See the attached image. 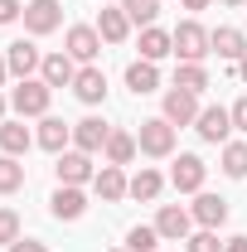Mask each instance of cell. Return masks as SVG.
<instances>
[{
	"mask_svg": "<svg viewBox=\"0 0 247 252\" xmlns=\"http://www.w3.org/2000/svg\"><path fill=\"white\" fill-rule=\"evenodd\" d=\"M175 54L185 63H204V54H214V30H204L199 20H180L175 25Z\"/></svg>",
	"mask_w": 247,
	"mask_h": 252,
	"instance_id": "obj_1",
	"label": "cell"
},
{
	"mask_svg": "<svg viewBox=\"0 0 247 252\" xmlns=\"http://www.w3.org/2000/svg\"><path fill=\"white\" fill-rule=\"evenodd\" d=\"M49 97H54V88H49L44 78H25V83L10 93V107H15L20 117H49Z\"/></svg>",
	"mask_w": 247,
	"mask_h": 252,
	"instance_id": "obj_2",
	"label": "cell"
},
{
	"mask_svg": "<svg viewBox=\"0 0 247 252\" xmlns=\"http://www.w3.org/2000/svg\"><path fill=\"white\" fill-rule=\"evenodd\" d=\"M136 146H141L146 156L165 160L170 151H175V126L165 122V117H151V122H141V131H136Z\"/></svg>",
	"mask_w": 247,
	"mask_h": 252,
	"instance_id": "obj_3",
	"label": "cell"
},
{
	"mask_svg": "<svg viewBox=\"0 0 247 252\" xmlns=\"http://www.w3.org/2000/svg\"><path fill=\"white\" fill-rule=\"evenodd\" d=\"M54 175H59V185H78V189L88 185V180H97L88 151H63V156L54 160Z\"/></svg>",
	"mask_w": 247,
	"mask_h": 252,
	"instance_id": "obj_4",
	"label": "cell"
},
{
	"mask_svg": "<svg viewBox=\"0 0 247 252\" xmlns=\"http://www.w3.org/2000/svg\"><path fill=\"white\" fill-rule=\"evenodd\" d=\"M189 228H194V214H189V209H180V204H165V209L155 214V233H160L165 243H185Z\"/></svg>",
	"mask_w": 247,
	"mask_h": 252,
	"instance_id": "obj_5",
	"label": "cell"
},
{
	"mask_svg": "<svg viewBox=\"0 0 247 252\" xmlns=\"http://www.w3.org/2000/svg\"><path fill=\"white\" fill-rule=\"evenodd\" d=\"M63 25V5L59 0H30L25 5V30L30 34H54Z\"/></svg>",
	"mask_w": 247,
	"mask_h": 252,
	"instance_id": "obj_6",
	"label": "cell"
},
{
	"mask_svg": "<svg viewBox=\"0 0 247 252\" xmlns=\"http://www.w3.org/2000/svg\"><path fill=\"white\" fill-rule=\"evenodd\" d=\"M107 136H112V126L102 122V117H83V122H73V151H107Z\"/></svg>",
	"mask_w": 247,
	"mask_h": 252,
	"instance_id": "obj_7",
	"label": "cell"
},
{
	"mask_svg": "<svg viewBox=\"0 0 247 252\" xmlns=\"http://www.w3.org/2000/svg\"><path fill=\"white\" fill-rule=\"evenodd\" d=\"M194 131H199V136H204L209 146H218V141L228 146V131H233V112H228V107H204V112H199V122H194Z\"/></svg>",
	"mask_w": 247,
	"mask_h": 252,
	"instance_id": "obj_8",
	"label": "cell"
},
{
	"mask_svg": "<svg viewBox=\"0 0 247 252\" xmlns=\"http://www.w3.org/2000/svg\"><path fill=\"white\" fill-rule=\"evenodd\" d=\"M199 112H204V107H199L194 93H185V88H170V93H165V122H170V126L199 122Z\"/></svg>",
	"mask_w": 247,
	"mask_h": 252,
	"instance_id": "obj_9",
	"label": "cell"
},
{
	"mask_svg": "<svg viewBox=\"0 0 247 252\" xmlns=\"http://www.w3.org/2000/svg\"><path fill=\"white\" fill-rule=\"evenodd\" d=\"M204 175H209V165L199 156H180L175 170H170V185L180 189V194H199V189H204Z\"/></svg>",
	"mask_w": 247,
	"mask_h": 252,
	"instance_id": "obj_10",
	"label": "cell"
},
{
	"mask_svg": "<svg viewBox=\"0 0 247 252\" xmlns=\"http://www.w3.org/2000/svg\"><path fill=\"white\" fill-rule=\"evenodd\" d=\"M49 214H54V219H83V214H88V194H83V189L78 185H59L54 189V199H49Z\"/></svg>",
	"mask_w": 247,
	"mask_h": 252,
	"instance_id": "obj_11",
	"label": "cell"
},
{
	"mask_svg": "<svg viewBox=\"0 0 247 252\" xmlns=\"http://www.w3.org/2000/svg\"><path fill=\"white\" fill-rule=\"evenodd\" d=\"M93 189H97V199H102V204H122L126 194H131V180L122 175V165H102V170H97V180H93Z\"/></svg>",
	"mask_w": 247,
	"mask_h": 252,
	"instance_id": "obj_12",
	"label": "cell"
},
{
	"mask_svg": "<svg viewBox=\"0 0 247 252\" xmlns=\"http://www.w3.org/2000/svg\"><path fill=\"white\" fill-rule=\"evenodd\" d=\"M189 214H194V223H199V228H223V223H228V199H223V194H204V189H199V199H194V209H189Z\"/></svg>",
	"mask_w": 247,
	"mask_h": 252,
	"instance_id": "obj_13",
	"label": "cell"
},
{
	"mask_svg": "<svg viewBox=\"0 0 247 252\" xmlns=\"http://www.w3.org/2000/svg\"><path fill=\"white\" fill-rule=\"evenodd\" d=\"M63 54H73L78 63H93L97 54H102V34H97V25H73L68 30V49Z\"/></svg>",
	"mask_w": 247,
	"mask_h": 252,
	"instance_id": "obj_14",
	"label": "cell"
},
{
	"mask_svg": "<svg viewBox=\"0 0 247 252\" xmlns=\"http://www.w3.org/2000/svg\"><path fill=\"white\" fill-rule=\"evenodd\" d=\"M39 78H44L49 88H73V78H78V59H73V54H49V59L39 63Z\"/></svg>",
	"mask_w": 247,
	"mask_h": 252,
	"instance_id": "obj_15",
	"label": "cell"
},
{
	"mask_svg": "<svg viewBox=\"0 0 247 252\" xmlns=\"http://www.w3.org/2000/svg\"><path fill=\"white\" fill-rule=\"evenodd\" d=\"M73 93H78V102H88V107H97L102 97H107V73L102 68H78V78H73Z\"/></svg>",
	"mask_w": 247,
	"mask_h": 252,
	"instance_id": "obj_16",
	"label": "cell"
},
{
	"mask_svg": "<svg viewBox=\"0 0 247 252\" xmlns=\"http://www.w3.org/2000/svg\"><path fill=\"white\" fill-rule=\"evenodd\" d=\"M5 63H10V73L25 83V78H34V73H39L44 54H39L34 44H25V39H15V44H10V54H5Z\"/></svg>",
	"mask_w": 247,
	"mask_h": 252,
	"instance_id": "obj_17",
	"label": "cell"
},
{
	"mask_svg": "<svg viewBox=\"0 0 247 252\" xmlns=\"http://www.w3.org/2000/svg\"><path fill=\"white\" fill-rule=\"evenodd\" d=\"M97 34H102V44H122L126 34H131V20H126L122 5H102V15H97Z\"/></svg>",
	"mask_w": 247,
	"mask_h": 252,
	"instance_id": "obj_18",
	"label": "cell"
},
{
	"mask_svg": "<svg viewBox=\"0 0 247 252\" xmlns=\"http://www.w3.org/2000/svg\"><path fill=\"white\" fill-rule=\"evenodd\" d=\"M34 141H39L44 151L63 156V146L73 141V126H68V122H59V117H44V122H39V136H34Z\"/></svg>",
	"mask_w": 247,
	"mask_h": 252,
	"instance_id": "obj_19",
	"label": "cell"
},
{
	"mask_svg": "<svg viewBox=\"0 0 247 252\" xmlns=\"http://www.w3.org/2000/svg\"><path fill=\"white\" fill-rule=\"evenodd\" d=\"M214 54H218V59H228V63H238V59L247 54V34L218 25V30H214Z\"/></svg>",
	"mask_w": 247,
	"mask_h": 252,
	"instance_id": "obj_20",
	"label": "cell"
},
{
	"mask_svg": "<svg viewBox=\"0 0 247 252\" xmlns=\"http://www.w3.org/2000/svg\"><path fill=\"white\" fill-rule=\"evenodd\" d=\"M30 146H34V136L25 122H0V156H25Z\"/></svg>",
	"mask_w": 247,
	"mask_h": 252,
	"instance_id": "obj_21",
	"label": "cell"
},
{
	"mask_svg": "<svg viewBox=\"0 0 247 252\" xmlns=\"http://www.w3.org/2000/svg\"><path fill=\"white\" fill-rule=\"evenodd\" d=\"M126 88H131L136 97L155 93V88H160V68H155V63H146V59H136L131 68H126Z\"/></svg>",
	"mask_w": 247,
	"mask_h": 252,
	"instance_id": "obj_22",
	"label": "cell"
},
{
	"mask_svg": "<svg viewBox=\"0 0 247 252\" xmlns=\"http://www.w3.org/2000/svg\"><path fill=\"white\" fill-rule=\"evenodd\" d=\"M165 54H175V34H165V30H141V59L146 63H160Z\"/></svg>",
	"mask_w": 247,
	"mask_h": 252,
	"instance_id": "obj_23",
	"label": "cell"
},
{
	"mask_svg": "<svg viewBox=\"0 0 247 252\" xmlns=\"http://www.w3.org/2000/svg\"><path fill=\"white\" fill-rule=\"evenodd\" d=\"M136 151H141V146H136V136H126V131H112L102 156H107V165H131V160H136Z\"/></svg>",
	"mask_w": 247,
	"mask_h": 252,
	"instance_id": "obj_24",
	"label": "cell"
},
{
	"mask_svg": "<svg viewBox=\"0 0 247 252\" xmlns=\"http://www.w3.org/2000/svg\"><path fill=\"white\" fill-rule=\"evenodd\" d=\"M160 189H165V180H160V170H151V165H141V175H131V199H160Z\"/></svg>",
	"mask_w": 247,
	"mask_h": 252,
	"instance_id": "obj_25",
	"label": "cell"
},
{
	"mask_svg": "<svg viewBox=\"0 0 247 252\" xmlns=\"http://www.w3.org/2000/svg\"><path fill=\"white\" fill-rule=\"evenodd\" d=\"M223 175L228 180H243L247 175V141H228L223 146Z\"/></svg>",
	"mask_w": 247,
	"mask_h": 252,
	"instance_id": "obj_26",
	"label": "cell"
},
{
	"mask_svg": "<svg viewBox=\"0 0 247 252\" xmlns=\"http://www.w3.org/2000/svg\"><path fill=\"white\" fill-rule=\"evenodd\" d=\"M175 88H185V93H204L209 88V73H204V63H180V73H175Z\"/></svg>",
	"mask_w": 247,
	"mask_h": 252,
	"instance_id": "obj_27",
	"label": "cell"
},
{
	"mask_svg": "<svg viewBox=\"0 0 247 252\" xmlns=\"http://www.w3.org/2000/svg\"><path fill=\"white\" fill-rule=\"evenodd\" d=\"M122 10H126V20H131V25L151 30L155 15H160V0H122Z\"/></svg>",
	"mask_w": 247,
	"mask_h": 252,
	"instance_id": "obj_28",
	"label": "cell"
},
{
	"mask_svg": "<svg viewBox=\"0 0 247 252\" xmlns=\"http://www.w3.org/2000/svg\"><path fill=\"white\" fill-rule=\"evenodd\" d=\"M15 189H25V165L20 156H0V194H15Z\"/></svg>",
	"mask_w": 247,
	"mask_h": 252,
	"instance_id": "obj_29",
	"label": "cell"
},
{
	"mask_svg": "<svg viewBox=\"0 0 247 252\" xmlns=\"http://www.w3.org/2000/svg\"><path fill=\"white\" fill-rule=\"evenodd\" d=\"M155 248H160V233L146 228V223H136V228L126 233V252H155Z\"/></svg>",
	"mask_w": 247,
	"mask_h": 252,
	"instance_id": "obj_30",
	"label": "cell"
},
{
	"mask_svg": "<svg viewBox=\"0 0 247 252\" xmlns=\"http://www.w3.org/2000/svg\"><path fill=\"white\" fill-rule=\"evenodd\" d=\"M185 248L189 252H223V243H218L214 228H199V233H189V238H185Z\"/></svg>",
	"mask_w": 247,
	"mask_h": 252,
	"instance_id": "obj_31",
	"label": "cell"
},
{
	"mask_svg": "<svg viewBox=\"0 0 247 252\" xmlns=\"http://www.w3.org/2000/svg\"><path fill=\"white\" fill-rule=\"evenodd\" d=\"M20 243V214L15 209H0V248Z\"/></svg>",
	"mask_w": 247,
	"mask_h": 252,
	"instance_id": "obj_32",
	"label": "cell"
},
{
	"mask_svg": "<svg viewBox=\"0 0 247 252\" xmlns=\"http://www.w3.org/2000/svg\"><path fill=\"white\" fill-rule=\"evenodd\" d=\"M20 15H25L20 0H0V25H10V20H20Z\"/></svg>",
	"mask_w": 247,
	"mask_h": 252,
	"instance_id": "obj_33",
	"label": "cell"
},
{
	"mask_svg": "<svg viewBox=\"0 0 247 252\" xmlns=\"http://www.w3.org/2000/svg\"><path fill=\"white\" fill-rule=\"evenodd\" d=\"M228 112H233V126H238V131H247V97H238Z\"/></svg>",
	"mask_w": 247,
	"mask_h": 252,
	"instance_id": "obj_34",
	"label": "cell"
},
{
	"mask_svg": "<svg viewBox=\"0 0 247 252\" xmlns=\"http://www.w3.org/2000/svg\"><path fill=\"white\" fill-rule=\"evenodd\" d=\"M5 252H49L44 243H34V238H20V243H10Z\"/></svg>",
	"mask_w": 247,
	"mask_h": 252,
	"instance_id": "obj_35",
	"label": "cell"
},
{
	"mask_svg": "<svg viewBox=\"0 0 247 252\" xmlns=\"http://www.w3.org/2000/svg\"><path fill=\"white\" fill-rule=\"evenodd\" d=\"M223 252H247V238H243V233H238V238H228V243H223Z\"/></svg>",
	"mask_w": 247,
	"mask_h": 252,
	"instance_id": "obj_36",
	"label": "cell"
},
{
	"mask_svg": "<svg viewBox=\"0 0 247 252\" xmlns=\"http://www.w3.org/2000/svg\"><path fill=\"white\" fill-rule=\"evenodd\" d=\"M185 10H209V0H185Z\"/></svg>",
	"mask_w": 247,
	"mask_h": 252,
	"instance_id": "obj_37",
	"label": "cell"
},
{
	"mask_svg": "<svg viewBox=\"0 0 247 252\" xmlns=\"http://www.w3.org/2000/svg\"><path fill=\"white\" fill-rule=\"evenodd\" d=\"M238 78H243V83H247V54H243V59H238Z\"/></svg>",
	"mask_w": 247,
	"mask_h": 252,
	"instance_id": "obj_38",
	"label": "cell"
},
{
	"mask_svg": "<svg viewBox=\"0 0 247 252\" xmlns=\"http://www.w3.org/2000/svg\"><path fill=\"white\" fill-rule=\"evenodd\" d=\"M5 78H10V63H5V59H0V83H5Z\"/></svg>",
	"mask_w": 247,
	"mask_h": 252,
	"instance_id": "obj_39",
	"label": "cell"
},
{
	"mask_svg": "<svg viewBox=\"0 0 247 252\" xmlns=\"http://www.w3.org/2000/svg\"><path fill=\"white\" fill-rule=\"evenodd\" d=\"M5 107H10V97H0V122H5Z\"/></svg>",
	"mask_w": 247,
	"mask_h": 252,
	"instance_id": "obj_40",
	"label": "cell"
},
{
	"mask_svg": "<svg viewBox=\"0 0 247 252\" xmlns=\"http://www.w3.org/2000/svg\"><path fill=\"white\" fill-rule=\"evenodd\" d=\"M223 5H233V10H238V5H247V0H223Z\"/></svg>",
	"mask_w": 247,
	"mask_h": 252,
	"instance_id": "obj_41",
	"label": "cell"
},
{
	"mask_svg": "<svg viewBox=\"0 0 247 252\" xmlns=\"http://www.w3.org/2000/svg\"><path fill=\"white\" fill-rule=\"evenodd\" d=\"M112 252H126V248H112Z\"/></svg>",
	"mask_w": 247,
	"mask_h": 252,
	"instance_id": "obj_42",
	"label": "cell"
}]
</instances>
